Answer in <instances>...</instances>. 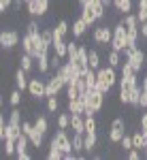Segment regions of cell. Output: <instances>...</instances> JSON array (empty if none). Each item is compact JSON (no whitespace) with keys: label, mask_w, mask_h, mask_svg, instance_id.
I'll return each mask as SVG.
<instances>
[{"label":"cell","mask_w":147,"mask_h":160,"mask_svg":"<svg viewBox=\"0 0 147 160\" xmlns=\"http://www.w3.org/2000/svg\"><path fill=\"white\" fill-rule=\"evenodd\" d=\"M96 77H98V79H96V90L105 92V94H109V90L120 81V79H117V73H115V68L109 66V64H107V66H100V68L96 71Z\"/></svg>","instance_id":"obj_1"},{"label":"cell","mask_w":147,"mask_h":160,"mask_svg":"<svg viewBox=\"0 0 147 160\" xmlns=\"http://www.w3.org/2000/svg\"><path fill=\"white\" fill-rule=\"evenodd\" d=\"M128 45V28L124 26V22H120L117 26H113V38H111V49L124 51Z\"/></svg>","instance_id":"obj_2"},{"label":"cell","mask_w":147,"mask_h":160,"mask_svg":"<svg viewBox=\"0 0 147 160\" xmlns=\"http://www.w3.org/2000/svg\"><path fill=\"white\" fill-rule=\"evenodd\" d=\"M49 145H56V148H60L64 154H68V152H75V149H73V139L68 137V132H66V130H62V128H58V130H56V135L51 137ZM75 154H77V152H75Z\"/></svg>","instance_id":"obj_3"},{"label":"cell","mask_w":147,"mask_h":160,"mask_svg":"<svg viewBox=\"0 0 147 160\" xmlns=\"http://www.w3.org/2000/svg\"><path fill=\"white\" fill-rule=\"evenodd\" d=\"M92 38H94L96 45L107 47V45H111V38H113V28H109V26H98V28H94Z\"/></svg>","instance_id":"obj_4"},{"label":"cell","mask_w":147,"mask_h":160,"mask_svg":"<svg viewBox=\"0 0 147 160\" xmlns=\"http://www.w3.org/2000/svg\"><path fill=\"white\" fill-rule=\"evenodd\" d=\"M124 135H126V122H124V118H115L109 128V141L111 143H120L124 139Z\"/></svg>","instance_id":"obj_5"},{"label":"cell","mask_w":147,"mask_h":160,"mask_svg":"<svg viewBox=\"0 0 147 160\" xmlns=\"http://www.w3.org/2000/svg\"><path fill=\"white\" fill-rule=\"evenodd\" d=\"M0 45L4 51H11L19 45V32L17 30H4L0 32Z\"/></svg>","instance_id":"obj_6"},{"label":"cell","mask_w":147,"mask_h":160,"mask_svg":"<svg viewBox=\"0 0 147 160\" xmlns=\"http://www.w3.org/2000/svg\"><path fill=\"white\" fill-rule=\"evenodd\" d=\"M26 7L32 17H45L49 11V0H30V2H26Z\"/></svg>","instance_id":"obj_7"},{"label":"cell","mask_w":147,"mask_h":160,"mask_svg":"<svg viewBox=\"0 0 147 160\" xmlns=\"http://www.w3.org/2000/svg\"><path fill=\"white\" fill-rule=\"evenodd\" d=\"M45 88H47V81H43V79H30V83H28V94L32 96V98H47V94H45Z\"/></svg>","instance_id":"obj_8"},{"label":"cell","mask_w":147,"mask_h":160,"mask_svg":"<svg viewBox=\"0 0 147 160\" xmlns=\"http://www.w3.org/2000/svg\"><path fill=\"white\" fill-rule=\"evenodd\" d=\"M126 60H128L130 64H132V68H135L136 73H141V71H143V66H147L145 51H143V49H139V47H136V49L132 51L130 56H126Z\"/></svg>","instance_id":"obj_9"},{"label":"cell","mask_w":147,"mask_h":160,"mask_svg":"<svg viewBox=\"0 0 147 160\" xmlns=\"http://www.w3.org/2000/svg\"><path fill=\"white\" fill-rule=\"evenodd\" d=\"M64 88H66V83H64L60 77L53 73V77H49V79H47V88H45V94H47V96H58V94H60Z\"/></svg>","instance_id":"obj_10"},{"label":"cell","mask_w":147,"mask_h":160,"mask_svg":"<svg viewBox=\"0 0 147 160\" xmlns=\"http://www.w3.org/2000/svg\"><path fill=\"white\" fill-rule=\"evenodd\" d=\"M28 143H30V139L26 132H22V137L17 139V158L19 160H30L32 156L28 154Z\"/></svg>","instance_id":"obj_11"},{"label":"cell","mask_w":147,"mask_h":160,"mask_svg":"<svg viewBox=\"0 0 147 160\" xmlns=\"http://www.w3.org/2000/svg\"><path fill=\"white\" fill-rule=\"evenodd\" d=\"M87 53H90V49H87L86 45H79V51H77V58H75V62L81 66V73L86 75L87 71H90V62H87Z\"/></svg>","instance_id":"obj_12"},{"label":"cell","mask_w":147,"mask_h":160,"mask_svg":"<svg viewBox=\"0 0 147 160\" xmlns=\"http://www.w3.org/2000/svg\"><path fill=\"white\" fill-rule=\"evenodd\" d=\"M68 30H71L68 22H66V19H60L58 24L53 26V41H62V38H66Z\"/></svg>","instance_id":"obj_13"},{"label":"cell","mask_w":147,"mask_h":160,"mask_svg":"<svg viewBox=\"0 0 147 160\" xmlns=\"http://www.w3.org/2000/svg\"><path fill=\"white\" fill-rule=\"evenodd\" d=\"M71 128H73V132H86V115L71 113Z\"/></svg>","instance_id":"obj_14"},{"label":"cell","mask_w":147,"mask_h":160,"mask_svg":"<svg viewBox=\"0 0 147 160\" xmlns=\"http://www.w3.org/2000/svg\"><path fill=\"white\" fill-rule=\"evenodd\" d=\"M87 7L96 15V19H102V17L107 15V4H105L102 0H87Z\"/></svg>","instance_id":"obj_15"},{"label":"cell","mask_w":147,"mask_h":160,"mask_svg":"<svg viewBox=\"0 0 147 160\" xmlns=\"http://www.w3.org/2000/svg\"><path fill=\"white\" fill-rule=\"evenodd\" d=\"M28 83H30V79H28V73H26L24 68L19 66L17 71H15V88H19L22 92L28 90Z\"/></svg>","instance_id":"obj_16"},{"label":"cell","mask_w":147,"mask_h":160,"mask_svg":"<svg viewBox=\"0 0 147 160\" xmlns=\"http://www.w3.org/2000/svg\"><path fill=\"white\" fill-rule=\"evenodd\" d=\"M87 28H90V26H87L86 22L81 19V17H77V19L73 22V28H71V30H73V37H75V38H81L83 34H86Z\"/></svg>","instance_id":"obj_17"},{"label":"cell","mask_w":147,"mask_h":160,"mask_svg":"<svg viewBox=\"0 0 147 160\" xmlns=\"http://www.w3.org/2000/svg\"><path fill=\"white\" fill-rule=\"evenodd\" d=\"M96 145H98V132H96V130H87V132H86V152H87V154H92Z\"/></svg>","instance_id":"obj_18"},{"label":"cell","mask_w":147,"mask_h":160,"mask_svg":"<svg viewBox=\"0 0 147 160\" xmlns=\"http://www.w3.org/2000/svg\"><path fill=\"white\" fill-rule=\"evenodd\" d=\"M73 149L77 154L86 149V132H73Z\"/></svg>","instance_id":"obj_19"},{"label":"cell","mask_w":147,"mask_h":160,"mask_svg":"<svg viewBox=\"0 0 147 160\" xmlns=\"http://www.w3.org/2000/svg\"><path fill=\"white\" fill-rule=\"evenodd\" d=\"M79 17H81V19H83V22H86V24L90 26V28H92V26H94V24L98 22V19H96V15L92 13V9H90L87 4H83V7H81V15H79Z\"/></svg>","instance_id":"obj_20"},{"label":"cell","mask_w":147,"mask_h":160,"mask_svg":"<svg viewBox=\"0 0 147 160\" xmlns=\"http://www.w3.org/2000/svg\"><path fill=\"white\" fill-rule=\"evenodd\" d=\"M22 49H24V53H30L34 58V38H32V34L26 32L24 37H22Z\"/></svg>","instance_id":"obj_21"},{"label":"cell","mask_w":147,"mask_h":160,"mask_svg":"<svg viewBox=\"0 0 147 160\" xmlns=\"http://www.w3.org/2000/svg\"><path fill=\"white\" fill-rule=\"evenodd\" d=\"M53 53H58L60 58H66V56H68V41H66V38L53 41Z\"/></svg>","instance_id":"obj_22"},{"label":"cell","mask_w":147,"mask_h":160,"mask_svg":"<svg viewBox=\"0 0 147 160\" xmlns=\"http://www.w3.org/2000/svg\"><path fill=\"white\" fill-rule=\"evenodd\" d=\"M113 7H115V11L126 15V13L132 11V0H113Z\"/></svg>","instance_id":"obj_23"},{"label":"cell","mask_w":147,"mask_h":160,"mask_svg":"<svg viewBox=\"0 0 147 160\" xmlns=\"http://www.w3.org/2000/svg\"><path fill=\"white\" fill-rule=\"evenodd\" d=\"M107 62H109V66H113V68L122 66V51H117V49H111L109 53H107Z\"/></svg>","instance_id":"obj_24"},{"label":"cell","mask_w":147,"mask_h":160,"mask_svg":"<svg viewBox=\"0 0 147 160\" xmlns=\"http://www.w3.org/2000/svg\"><path fill=\"white\" fill-rule=\"evenodd\" d=\"M141 90H143V86H135L132 90H130V94H128V105L139 107V100H141Z\"/></svg>","instance_id":"obj_25"},{"label":"cell","mask_w":147,"mask_h":160,"mask_svg":"<svg viewBox=\"0 0 147 160\" xmlns=\"http://www.w3.org/2000/svg\"><path fill=\"white\" fill-rule=\"evenodd\" d=\"M136 17H139L141 24L147 22V0H139L136 2Z\"/></svg>","instance_id":"obj_26"},{"label":"cell","mask_w":147,"mask_h":160,"mask_svg":"<svg viewBox=\"0 0 147 160\" xmlns=\"http://www.w3.org/2000/svg\"><path fill=\"white\" fill-rule=\"evenodd\" d=\"M87 62H90V68L98 71V68H100V53H98L96 49H90V53H87Z\"/></svg>","instance_id":"obj_27"},{"label":"cell","mask_w":147,"mask_h":160,"mask_svg":"<svg viewBox=\"0 0 147 160\" xmlns=\"http://www.w3.org/2000/svg\"><path fill=\"white\" fill-rule=\"evenodd\" d=\"M34 60H37V58H32L30 53H22L19 62H22V68H24L26 73H30V71H32V66H34Z\"/></svg>","instance_id":"obj_28"},{"label":"cell","mask_w":147,"mask_h":160,"mask_svg":"<svg viewBox=\"0 0 147 160\" xmlns=\"http://www.w3.org/2000/svg\"><path fill=\"white\" fill-rule=\"evenodd\" d=\"M34 128H38L43 135H47L49 132V122L45 115H37V120H34Z\"/></svg>","instance_id":"obj_29"},{"label":"cell","mask_w":147,"mask_h":160,"mask_svg":"<svg viewBox=\"0 0 147 160\" xmlns=\"http://www.w3.org/2000/svg\"><path fill=\"white\" fill-rule=\"evenodd\" d=\"M81 96V88L77 86V83H68L66 86V98L73 100V98H79Z\"/></svg>","instance_id":"obj_30"},{"label":"cell","mask_w":147,"mask_h":160,"mask_svg":"<svg viewBox=\"0 0 147 160\" xmlns=\"http://www.w3.org/2000/svg\"><path fill=\"white\" fill-rule=\"evenodd\" d=\"M58 128H62V130H68L71 128V113L68 111L58 115Z\"/></svg>","instance_id":"obj_31"},{"label":"cell","mask_w":147,"mask_h":160,"mask_svg":"<svg viewBox=\"0 0 147 160\" xmlns=\"http://www.w3.org/2000/svg\"><path fill=\"white\" fill-rule=\"evenodd\" d=\"M17 154V141L15 139H4V156Z\"/></svg>","instance_id":"obj_32"},{"label":"cell","mask_w":147,"mask_h":160,"mask_svg":"<svg viewBox=\"0 0 147 160\" xmlns=\"http://www.w3.org/2000/svg\"><path fill=\"white\" fill-rule=\"evenodd\" d=\"M64 158V152L60 148H56V145H49V154H47V160H60Z\"/></svg>","instance_id":"obj_33"},{"label":"cell","mask_w":147,"mask_h":160,"mask_svg":"<svg viewBox=\"0 0 147 160\" xmlns=\"http://www.w3.org/2000/svg\"><path fill=\"white\" fill-rule=\"evenodd\" d=\"M9 124H15V126H22V111L19 109H13L11 113H9Z\"/></svg>","instance_id":"obj_34"},{"label":"cell","mask_w":147,"mask_h":160,"mask_svg":"<svg viewBox=\"0 0 147 160\" xmlns=\"http://www.w3.org/2000/svg\"><path fill=\"white\" fill-rule=\"evenodd\" d=\"M77 51H79V43L77 41H68V60L71 62H75V58H77Z\"/></svg>","instance_id":"obj_35"},{"label":"cell","mask_w":147,"mask_h":160,"mask_svg":"<svg viewBox=\"0 0 147 160\" xmlns=\"http://www.w3.org/2000/svg\"><path fill=\"white\" fill-rule=\"evenodd\" d=\"M58 109H60V100H58V96H47V111L49 113H56Z\"/></svg>","instance_id":"obj_36"},{"label":"cell","mask_w":147,"mask_h":160,"mask_svg":"<svg viewBox=\"0 0 147 160\" xmlns=\"http://www.w3.org/2000/svg\"><path fill=\"white\" fill-rule=\"evenodd\" d=\"M9 102H11L13 107H17V105L22 102V90H19V88H15L11 94H9Z\"/></svg>","instance_id":"obj_37"},{"label":"cell","mask_w":147,"mask_h":160,"mask_svg":"<svg viewBox=\"0 0 147 160\" xmlns=\"http://www.w3.org/2000/svg\"><path fill=\"white\" fill-rule=\"evenodd\" d=\"M26 32H30V34H37V32H41V26H38L37 17H32V19L28 22V26H26Z\"/></svg>","instance_id":"obj_38"},{"label":"cell","mask_w":147,"mask_h":160,"mask_svg":"<svg viewBox=\"0 0 147 160\" xmlns=\"http://www.w3.org/2000/svg\"><path fill=\"white\" fill-rule=\"evenodd\" d=\"M87 130H98V122L94 115H86V132Z\"/></svg>","instance_id":"obj_39"},{"label":"cell","mask_w":147,"mask_h":160,"mask_svg":"<svg viewBox=\"0 0 147 160\" xmlns=\"http://www.w3.org/2000/svg\"><path fill=\"white\" fill-rule=\"evenodd\" d=\"M120 145H122L124 152H130V149H132V135H124V139L120 141Z\"/></svg>","instance_id":"obj_40"},{"label":"cell","mask_w":147,"mask_h":160,"mask_svg":"<svg viewBox=\"0 0 147 160\" xmlns=\"http://www.w3.org/2000/svg\"><path fill=\"white\" fill-rule=\"evenodd\" d=\"M49 62H51V68H53V71H58V68L62 66V58L58 56V53H53V56H51V60H49Z\"/></svg>","instance_id":"obj_41"},{"label":"cell","mask_w":147,"mask_h":160,"mask_svg":"<svg viewBox=\"0 0 147 160\" xmlns=\"http://www.w3.org/2000/svg\"><path fill=\"white\" fill-rule=\"evenodd\" d=\"M139 107L147 109V88H143V90H141V100H139Z\"/></svg>","instance_id":"obj_42"},{"label":"cell","mask_w":147,"mask_h":160,"mask_svg":"<svg viewBox=\"0 0 147 160\" xmlns=\"http://www.w3.org/2000/svg\"><path fill=\"white\" fill-rule=\"evenodd\" d=\"M128 160H141V149L132 148L130 152H128Z\"/></svg>","instance_id":"obj_43"},{"label":"cell","mask_w":147,"mask_h":160,"mask_svg":"<svg viewBox=\"0 0 147 160\" xmlns=\"http://www.w3.org/2000/svg\"><path fill=\"white\" fill-rule=\"evenodd\" d=\"M13 2H15V0H0V11H2V13H4V11H9Z\"/></svg>","instance_id":"obj_44"},{"label":"cell","mask_w":147,"mask_h":160,"mask_svg":"<svg viewBox=\"0 0 147 160\" xmlns=\"http://www.w3.org/2000/svg\"><path fill=\"white\" fill-rule=\"evenodd\" d=\"M139 128H141L143 132H147V113H143V115H141V122H139Z\"/></svg>","instance_id":"obj_45"},{"label":"cell","mask_w":147,"mask_h":160,"mask_svg":"<svg viewBox=\"0 0 147 160\" xmlns=\"http://www.w3.org/2000/svg\"><path fill=\"white\" fill-rule=\"evenodd\" d=\"M141 37L147 38V22H143V24H141Z\"/></svg>","instance_id":"obj_46"},{"label":"cell","mask_w":147,"mask_h":160,"mask_svg":"<svg viewBox=\"0 0 147 160\" xmlns=\"http://www.w3.org/2000/svg\"><path fill=\"white\" fill-rule=\"evenodd\" d=\"M141 86H143V88H147V75L143 77V81H141Z\"/></svg>","instance_id":"obj_47"},{"label":"cell","mask_w":147,"mask_h":160,"mask_svg":"<svg viewBox=\"0 0 147 160\" xmlns=\"http://www.w3.org/2000/svg\"><path fill=\"white\" fill-rule=\"evenodd\" d=\"M102 2H105V4H107V9H109L111 4H113V0H102Z\"/></svg>","instance_id":"obj_48"},{"label":"cell","mask_w":147,"mask_h":160,"mask_svg":"<svg viewBox=\"0 0 147 160\" xmlns=\"http://www.w3.org/2000/svg\"><path fill=\"white\" fill-rule=\"evenodd\" d=\"M79 2V7H83V4H87V0H77Z\"/></svg>","instance_id":"obj_49"},{"label":"cell","mask_w":147,"mask_h":160,"mask_svg":"<svg viewBox=\"0 0 147 160\" xmlns=\"http://www.w3.org/2000/svg\"><path fill=\"white\" fill-rule=\"evenodd\" d=\"M145 158H147V148H145Z\"/></svg>","instance_id":"obj_50"},{"label":"cell","mask_w":147,"mask_h":160,"mask_svg":"<svg viewBox=\"0 0 147 160\" xmlns=\"http://www.w3.org/2000/svg\"><path fill=\"white\" fill-rule=\"evenodd\" d=\"M24 2H30V0H24Z\"/></svg>","instance_id":"obj_51"}]
</instances>
